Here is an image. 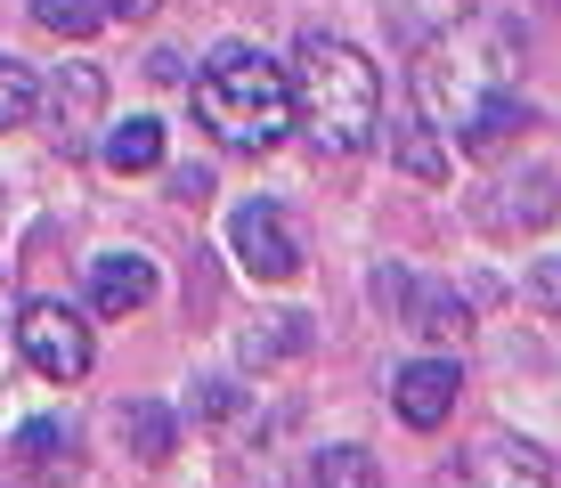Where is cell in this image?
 <instances>
[{"label": "cell", "mask_w": 561, "mask_h": 488, "mask_svg": "<svg viewBox=\"0 0 561 488\" xmlns=\"http://www.w3.org/2000/svg\"><path fill=\"white\" fill-rule=\"evenodd\" d=\"M285 90H294V123L309 130L318 155H358L375 147L382 130V73L375 57L342 33H301L294 66H285Z\"/></svg>", "instance_id": "1"}, {"label": "cell", "mask_w": 561, "mask_h": 488, "mask_svg": "<svg viewBox=\"0 0 561 488\" xmlns=\"http://www.w3.org/2000/svg\"><path fill=\"white\" fill-rule=\"evenodd\" d=\"M513 82H520V25H505V16H472V25L439 33V42L415 57V106H423V123L448 130V139L489 98H505Z\"/></svg>", "instance_id": "2"}, {"label": "cell", "mask_w": 561, "mask_h": 488, "mask_svg": "<svg viewBox=\"0 0 561 488\" xmlns=\"http://www.w3.org/2000/svg\"><path fill=\"white\" fill-rule=\"evenodd\" d=\"M196 123L220 139L228 155H268L294 130V90H285V66L261 57L253 42H220L196 73Z\"/></svg>", "instance_id": "3"}, {"label": "cell", "mask_w": 561, "mask_h": 488, "mask_svg": "<svg viewBox=\"0 0 561 488\" xmlns=\"http://www.w3.org/2000/svg\"><path fill=\"white\" fill-rule=\"evenodd\" d=\"M16 350H25V366L49 375V383H82L90 359H99L82 309H66V302H25L16 309Z\"/></svg>", "instance_id": "4"}, {"label": "cell", "mask_w": 561, "mask_h": 488, "mask_svg": "<svg viewBox=\"0 0 561 488\" xmlns=\"http://www.w3.org/2000/svg\"><path fill=\"white\" fill-rule=\"evenodd\" d=\"M228 252L244 261V277H268V285L301 277V237L285 228L277 204H237L228 212Z\"/></svg>", "instance_id": "5"}, {"label": "cell", "mask_w": 561, "mask_h": 488, "mask_svg": "<svg viewBox=\"0 0 561 488\" xmlns=\"http://www.w3.org/2000/svg\"><path fill=\"white\" fill-rule=\"evenodd\" d=\"M456 488H553V456L520 432H480L456 464Z\"/></svg>", "instance_id": "6"}, {"label": "cell", "mask_w": 561, "mask_h": 488, "mask_svg": "<svg viewBox=\"0 0 561 488\" xmlns=\"http://www.w3.org/2000/svg\"><path fill=\"white\" fill-rule=\"evenodd\" d=\"M456 399H463V366L456 359H408L399 383H391L399 423H415V432H439V423L456 416Z\"/></svg>", "instance_id": "7"}, {"label": "cell", "mask_w": 561, "mask_h": 488, "mask_svg": "<svg viewBox=\"0 0 561 488\" xmlns=\"http://www.w3.org/2000/svg\"><path fill=\"white\" fill-rule=\"evenodd\" d=\"M480 220H489L496 237H529V228H546L553 220V171L529 163V171H513V180H496L489 204H480Z\"/></svg>", "instance_id": "8"}, {"label": "cell", "mask_w": 561, "mask_h": 488, "mask_svg": "<svg viewBox=\"0 0 561 488\" xmlns=\"http://www.w3.org/2000/svg\"><path fill=\"white\" fill-rule=\"evenodd\" d=\"M154 302V261L147 252H99L90 261V309L99 318H130V309Z\"/></svg>", "instance_id": "9"}, {"label": "cell", "mask_w": 561, "mask_h": 488, "mask_svg": "<svg viewBox=\"0 0 561 488\" xmlns=\"http://www.w3.org/2000/svg\"><path fill=\"white\" fill-rule=\"evenodd\" d=\"M382 302H408V326L415 334H432V342H463V326H472V302H463V293H448V285H408V277H382L375 285Z\"/></svg>", "instance_id": "10"}, {"label": "cell", "mask_w": 561, "mask_h": 488, "mask_svg": "<svg viewBox=\"0 0 561 488\" xmlns=\"http://www.w3.org/2000/svg\"><path fill=\"white\" fill-rule=\"evenodd\" d=\"M9 456L25 464L33 480H66V473H73V423H57V416H33V423H16Z\"/></svg>", "instance_id": "11"}, {"label": "cell", "mask_w": 561, "mask_h": 488, "mask_svg": "<svg viewBox=\"0 0 561 488\" xmlns=\"http://www.w3.org/2000/svg\"><path fill=\"white\" fill-rule=\"evenodd\" d=\"M99 163L114 171V180H130V171H154V163H163V123H154V114L106 123V139H99Z\"/></svg>", "instance_id": "12"}, {"label": "cell", "mask_w": 561, "mask_h": 488, "mask_svg": "<svg viewBox=\"0 0 561 488\" xmlns=\"http://www.w3.org/2000/svg\"><path fill=\"white\" fill-rule=\"evenodd\" d=\"M114 423H123V447H130L139 464H163L171 447H180V416H171L163 399H130Z\"/></svg>", "instance_id": "13"}, {"label": "cell", "mask_w": 561, "mask_h": 488, "mask_svg": "<svg viewBox=\"0 0 561 488\" xmlns=\"http://www.w3.org/2000/svg\"><path fill=\"white\" fill-rule=\"evenodd\" d=\"M49 106H57V139H82V130H90V114H99L106 106V82H99V66H66V73H57V90H49Z\"/></svg>", "instance_id": "14"}, {"label": "cell", "mask_w": 561, "mask_h": 488, "mask_svg": "<svg viewBox=\"0 0 561 488\" xmlns=\"http://www.w3.org/2000/svg\"><path fill=\"white\" fill-rule=\"evenodd\" d=\"M513 130H529V106H520V90H505V98H489V106H480L472 123L456 130V147H463V155H496V147L513 139Z\"/></svg>", "instance_id": "15"}, {"label": "cell", "mask_w": 561, "mask_h": 488, "mask_svg": "<svg viewBox=\"0 0 561 488\" xmlns=\"http://www.w3.org/2000/svg\"><path fill=\"white\" fill-rule=\"evenodd\" d=\"M33 25L57 33V42H90L106 25V0H33Z\"/></svg>", "instance_id": "16"}, {"label": "cell", "mask_w": 561, "mask_h": 488, "mask_svg": "<svg viewBox=\"0 0 561 488\" xmlns=\"http://www.w3.org/2000/svg\"><path fill=\"white\" fill-rule=\"evenodd\" d=\"M309 488H382V464L366 456V447H325V456L309 464Z\"/></svg>", "instance_id": "17"}, {"label": "cell", "mask_w": 561, "mask_h": 488, "mask_svg": "<svg viewBox=\"0 0 561 488\" xmlns=\"http://www.w3.org/2000/svg\"><path fill=\"white\" fill-rule=\"evenodd\" d=\"M237 350H244V366H277V359H294V350H309V326L301 318H261Z\"/></svg>", "instance_id": "18"}, {"label": "cell", "mask_w": 561, "mask_h": 488, "mask_svg": "<svg viewBox=\"0 0 561 488\" xmlns=\"http://www.w3.org/2000/svg\"><path fill=\"white\" fill-rule=\"evenodd\" d=\"M33 114H42V82H33V66L0 57V130H25Z\"/></svg>", "instance_id": "19"}, {"label": "cell", "mask_w": 561, "mask_h": 488, "mask_svg": "<svg viewBox=\"0 0 561 488\" xmlns=\"http://www.w3.org/2000/svg\"><path fill=\"white\" fill-rule=\"evenodd\" d=\"M399 163H408V171H423V180H439V171H448V155H439L432 123H423V130H399Z\"/></svg>", "instance_id": "20"}, {"label": "cell", "mask_w": 561, "mask_h": 488, "mask_svg": "<svg viewBox=\"0 0 561 488\" xmlns=\"http://www.w3.org/2000/svg\"><path fill=\"white\" fill-rule=\"evenodd\" d=\"M196 416L204 423H228V416H237V383H196Z\"/></svg>", "instance_id": "21"}, {"label": "cell", "mask_w": 561, "mask_h": 488, "mask_svg": "<svg viewBox=\"0 0 561 488\" xmlns=\"http://www.w3.org/2000/svg\"><path fill=\"white\" fill-rule=\"evenodd\" d=\"M529 293L546 309H561V261H529Z\"/></svg>", "instance_id": "22"}, {"label": "cell", "mask_w": 561, "mask_h": 488, "mask_svg": "<svg viewBox=\"0 0 561 488\" xmlns=\"http://www.w3.org/2000/svg\"><path fill=\"white\" fill-rule=\"evenodd\" d=\"M171 195H180V204H204V195H211V171H196V163L171 171Z\"/></svg>", "instance_id": "23"}, {"label": "cell", "mask_w": 561, "mask_h": 488, "mask_svg": "<svg viewBox=\"0 0 561 488\" xmlns=\"http://www.w3.org/2000/svg\"><path fill=\"white\" fill-rule=\"evenodd\" d=\"M106 16H123V25H139V16H154V0H106Z\"/></svg>", "instance_id": "24"}, {"label": "cell", "mask_w": 561, "mask_h": 488, "mask_svg": "<svg viewBox=\"0 0 561 488\" xmlns=\"http://www.w3.org/2000/svg\"><path fill=\"white\" fill-rule=\"evenodd\" d=\"M546 9H553V16H561V0H546Z\"/></svg>", "instance_id": "25"}, {"label": "cell", "mask_w": 561, "mask_h": 488, "mask_svg": "<svg viewBox=\"0 0 561 488\" xmlns=\"http://www.w3.org/2000/svg\"><path fill=\"white\" fill-rule=\"evenodd\" d=\"M0 488H16V480H0Z\"/></svg>", "instance_id": "26"}]
</instances>
